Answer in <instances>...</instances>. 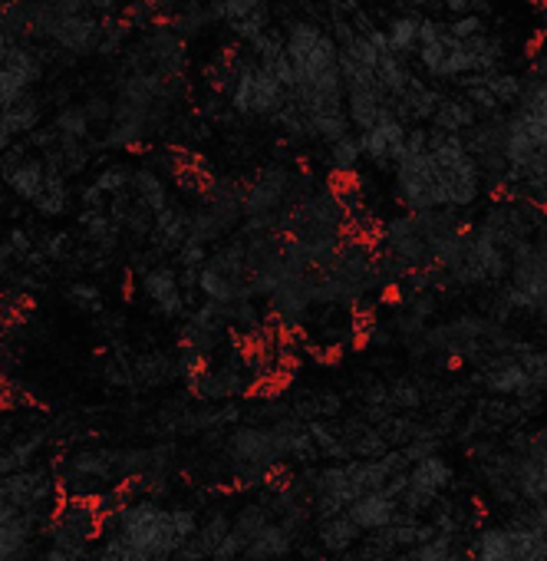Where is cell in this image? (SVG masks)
<instances>
[{
	"instance_id": "1",
	"label": "cell",
	"mask_w": 547,
	"mask_h": 561,
	"mask_svg": "<svg viewBox=\"0 0 547 561\" xmlns=\"http://www.w3.org/2000/svg\"><path fill=\"white\" fill-rule=\"evenodd\" d=\"M393 195L412 215L449 211L445 192H442V179H439V169H435L429 149L419 152V156H403L393 165Z\"/></svg>"
},
{
	"instance_id": "2",
	"label": "cell",
	"mask_w": 547,
	"mask_h": 561,
	"mask_svg": "<svg viewBox=\"0 0 547 561\" xmlns=\"http://www.w3.org/2000/svg\"><path fill=\"white\" fill-rule=\"evenodd\" d=\"M406 485L399 492V512L403 518H422L432 512L435 502L445 499V492L452 489L455 482V466L449 462V456L442 453H429L416 462H409L406 469Z\"/></svg>"
},
{
	"instance_id": "3",
	"label": "cell",
	"mask_w": 547,
	"mask_h": 561,
	"mask_svg": "<svg viewBox=\"0 0 547 561\" xmlns=\"http://www.w3.org/2000/svg\"><path fill=\"white\" fill-rule=\"evenodd\" d=\"M228 100H231V110L241 116H270L274 119L288 103V90L257 60H241Z\"/></svg>"
},
{
	"instance_id": "4",
	"label": "cell",
	"mask_w": 547,
	"mask_h": 561,
	"mask_svg": "<svg viewBox=\"0 0 547 561\" xmlns=\"http://www.w3.org/2000/svg\"><path fill=\"white\" fill-rule=\"evenodd\" d=\"M139 295L142 301L165 321H182L185 311H188V298H185V288H182V277H178V267L172 264H146L139 271Z\"/></svg>"
},
{
	"instance_id": "5",
	"label": "cell",
	"mask_w": 547,
	"mask_h": 561,
	"mask_svg": "<svg viewBox=\"0 0 547 561\" xmlns=\"http://www.w3.org/2000/svg\"><path fill=\"white\" fill-rule=\"evenodd\" d=\"M406 129H409V126H403L393 113L380 116V119H376V126H370L366 133H360V136H357L363 159H366V162H373L376 169H393V165L399 162V156H403Z\"/></svg>"
},
{
	"instance_id": "6",
	"label": "cell",
	"mask_w": 547,
	"mask_h": 561,
	"mask_svg": "<svg viewBox=\"0 0 547 561\" xmlns=\"http://www.w3.org/2000/svg\"><path fill=\"white\" fill-rule=\"evenodd\" d=\"M47 175H50L47 159L27 156V152H11L4 159V165H0V179H4V185L27 205H37V198L44 195Z\"/></svg>"
},
{
	"instance_id": "7",
	"label": "cell",
	"mask_w": 547,
	"mask_h": 561,
	"mask_svg": "<svg viewBox=\"0 0 547 561\" xmlns=\"http://www.w3.org/2000/svg\"><path fill=\"white\" fill-rule=\"evenodd\" d=\"M40 31L57 41L60 47L73 50V54H93L100 47V34H103V24L83 18V14H57L50 18L47 24H40Z\"/></svg>"
},
{
	"instance_id": "8",
	"label": "cell",
	"mask_w": 547,
	"mask_h": 561,
	"mask_svg": "<svg viewBox=\"0 0 547 561\" xmlns=\"http://www.w3.org/2000/svg\"><path fill=\"white\" fill-rule=\"evenodd\" d=\"M347 518L363 531V535H373V531H383L396 522H403V512H399V502L380 489V492H366L360 495L350 508H347Z\"/></svg>"
},
{
	"instance_id": "9",
	"label": "cell",
	"mask_w": 547,
	"mask_h": 561,
	"mask_svg": "<svg viewBox=\"0 0 547 561\" xmlns=\"http://www.w3.org/2000/svg\"><path fill=\"white\" fill-rule=\"evenodd\" d=\"M360 538H363V531L347 518V512L314 518V541L330 558H347L360 545Z\"/></svg>"
},
{
	"instance_id": "10",
	"label": "cell",
	"mask_w": 547,
	"mask_h": 561,
	"mask_svg": "<svg viewBox=\"0 0 547 561\" xmlns=\"http://www.w3.org/2000/svg\"><path fill=\"white\" fill-rule=\"evenodd\" d=\"M129 188H132L136 205H139V208H146L149 215H159L162 208H168V205H172V192H168L165 179H162L155 169H132Z\"/></svg>"
},
{
	"instance_id": "11",
	"label": "cell",
	"mask_w": 547,
	"mask_h": 561,
	"mask_svg": "<svg viewBox=\"0 0 547 561\" xmlns=\"http://www.w3.org/2000/svg\"><path fill=\"white\" fill-rule=\"evenodd\" d=\"M475 123H478V116L462 96H442V103L435 106V113L429 119V129H439L445 136H465Z\"/></svg>"
},
{
	"instance_id": "12",
	"label": "cell",
	"mask_w": 547,
	"mask_h": 561,
	"mask_svg": "<svg viewBox=\"0 0 547 561\" xmlns=\"http://www.w3.org/2000/svg\"><path fill=\"white\" fill-rule=\"evenodd\" d=\"M419 21H422V14L409 11V14L393 18V21L383 27L386 47H389L393 57H403V60H406L409 54H416V44H419Z\"/></svg>"
},
{
	"instance_id": "13",
	"label": "cell",
	"mask_w": 547,
	"mask_h": 561,
	"mask_svg": "<svg viewBox=\"0 0 547 561\" xmlns=\"http://www.w3.org/2000/svg\"><path fill=\"white\" fill-rule=\"evenodd\" d=\"M360 162H363V152H360V142H357L353 133H347V136H340V139H334V142L327 146V165H330V172L340 175L344 182H353V179H357Z\"/></svg>"
},
{
	"instance_id": "14",
	"label": "cell",
	"mask_w": 547,
	"mask_h": 561,
	"mask_svg": "<svg viewBox=\"0 0 547 561\" xmlns=\"http://www.w3.org/2000/svg\"><path fill=\"white\" fill-rule=\"evenodd\" d=\"M321 34H324V31H321L314 21H294V24L288 27V34H284V54H288V60H291L294 73L304 67V60H307V57H311V50L317 47Z\"/></svg>"
},
{
	"instance_id": "15",
	"label": "cell",
	"mask_w": 547,
	"mask_h": 561,
	"mask_svg": "<svg viewBox=\"0 0 547 561\" xmlns=\"http://www.w3.org/2000/svg\"><path fill=\"white\" fill-rule=\"evenodd\" d=\"M0 123H4V129L18 139V136L31 133L40 123V103L31 93H24L18 103H11L4 113H0Z\"/></svg>"
},
{
	"instance_id": "16",
	"label": "cell",
	"mask_w": 547,
	"mask_h": 561,
	"mask_svg": "<svg viewBox=\"0 0 547 561\" xmlns=\"http://www.w3.org/2000/svg\"><path fill=\"white\" fill-rule=\"evenodd\" d=\"M0 70L11 73L24 90H31L40 80V60L27 47H18V44H11V50H8L4 64H0Z\"/></svg>"
},
{
	"instance_id": "17",
	"label": "cell",
	"mask_w": 547,
	"mask_h": 561,
	"mask_svg": "<svg viewBox=\"0 0 547 561\" xmlns=\"http://www.w3.org/2000/svg\"><path fill=\"white\" fill-rule=\"evenodd\" d=\"M90 116H86V110L83 106H67V110H60L57 113V119H54V133L60 136V139H70V142H83L86 136H90Z\"/></svg>"
},
{
	"instance_id": "18",
	"label": "cell",
	"mask_w": 547,
	"mask_h": 561,
	"mask_svg": "<svg viewBox=\"0 0 547 561\" xmlns=\"http://www.w3.org/2000/svg\"><path fill=\"white\" fill-rule=\"evenodd\" d=\"M488 90H491V96L498 100V106L501 110H514L517 106V96H521V77L517 73H511V70H498V73H491L488 77V83H485Z\"/></svg>"
},
{
	"instance_id": "19",
	"label": "cell",
	"mask_w": 547,
	"mask_h": 561,
	"mask_svg": "<svg viewBox=\"0 0 547 561\" xmlns=\"http://www.w3.org/2000/svg\"><path fill=\"white\" fill-rule=\"evenodd\" d=\"M86 561H142V558L129 545H123L119 538L100 531V538H96L93 551L86 554Z\"/></svg>"
},
{
	"instance_id": "20",
	"label": "cell",
	"mask_w": 547,
	"mask_h": 561,
	"mask_svg": "<svg viewBox=\"0 0 547 561\" xmlns=\"http://www.w3.org/2000/svg\"><path fill=\"white\" fill-rule=\"evenodd\" d=\"M257 8H267L264 0H211L208 11L214 21H224V24H234L247 14H254Z\"/></svg>"
},
{
	"instance_id": "21",
	"label": "cell",
	"mask_w": 547,
	"mask_h": 561,
	"mask_svg": "<svg viewBox=\"0 0 547 561\" xmlns=\"http://www.w3.org/2000/svg\"><path fill=\"white\" fill-rule=\"evenodd\" d=\"M270 27V18H267V8H257L254 14H247V18H241V21H234V24H228V31L237 37V41H244V44H254L264 31Z\"/></svg>"
},
{
	"instance_id": "22",
	"label": "cell",
	"mask_w": 547,
	"mask_h": 561,
	"mask_svg": "<svg viewBox=\"0 0 547 561\" xmlns=\"http://www.w3.org/2000/svg\"><path fill=\"white\" fill-rule=\"evenodd\" d=\"M445 34L452 41H468V37H478L485 34V18H475V14H465V18H455L445 24Z\"/></svg>"
},
{
	"instance_id": "23",
	"label": "cell",
	"mask_w": 547,
	"mask_h": 561,
	"mask_svg": "<svg viewBox=\"0 0 547 561\" xmlns=\"http://www.w3.org/2000/svg\"><path fill=\"white\" fill-rule=\"evenodd\" d=\"M67 298H70V305L80 308V311H96V308H100V288H96V285H86V280L73 285V288L67 291Z\"/></svg>"
},
{
	"instance_id": "24",
	"label": "cell",
	"mask_w": 547,
	"mask_h": 561,
	"mask_svg": "<svg viewBox=\"0 0 547 561\" xmlns=\"http://www.w3.org/2000/svg\"><path fill=\"white\" fill-rule=\"evenodd\" d=\"M442 8H445L452 18H465V14L485 18V14H491V4H488V0H442Z\"/></svg>"
},
{
	"instance_id": "25",
	"label": "cell",
	"mask_w": 547,
	"mask_h": 561,
	"mask_svg": "<svg viewBox=\"0 0 547 561\" xmlns=\"http://www.w3.org/2000/svg\"><path fill=\"white\" fill-rule=\"evenodd\" d=\"M8 271H11V251H8L4 241H0V280L8 277Z\"/></svg>"
},
{
	"instance_id": "26",
	"label": "cell",
	"mask_w": 547,
	"mask_h": 561,
	"mask_svg": "<svg viewBox=\"0 0 547 561\" xmlns=\"http://www.w3.org/2000/svg\"><path fill=\"white\" fill-rule=\"evenodd\" d=\"M8 50H11V41L0 34V64H4V57H8Z\"/></svg>"
}]
</instances>
